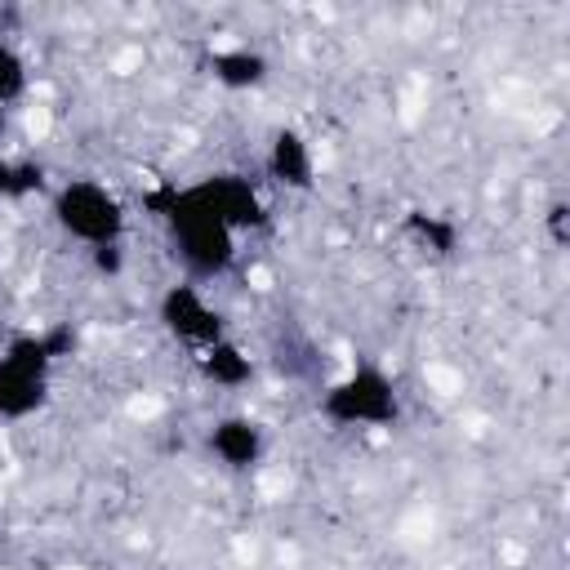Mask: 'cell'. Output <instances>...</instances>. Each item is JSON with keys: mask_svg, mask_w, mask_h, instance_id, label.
<instances>
[{"mask_svg": "<svg viewBox=\"0 0 570 570\" xmlns=\"http://www.w3.org/2000/svg\"><path fill=\"white\" fill-rule=\"evenodd\" d=\"M160 218H165V227H169V254H174V263L183 267V281L209 285V281H223V276L236 267L240 236L227 232L223 223H214L209 214H200L196 205H187V196H183L178 187L165 191Z\"/></svg>", "mask_w": 570, "mask_h": 570, "instance_id": "1", "label": "cell"}, {"mask_svg": "<svg viewBox=\"0 0 570 570\" xmlns=\"http://www.w3.org/2000/svg\"><path fill=\"white\" fill-rule=\"evenodd\" d=\"M49 218L53 227L85 245V249H107L125 240L129 227V209L116 196V187L98 183V178H67L49 191Z\"/></svg>", "mask_w": 570, "mask_h": 570, "instance_id": "2", "label": "cell"}, {"mask_svg": "<svg viewBox=\"0 0 570 570\" xmlns=\"http://www.w3.org/2000/svg\"><path fill=\"white\" fill-rule=\"evenodd\" d=\"M321 419L334 428H352V432H383L401 423V392L396 379L383 365H352L347 374H338L321 401H316Z\"/></svg>", "mask_w": 570, "mask_h": 570, "instance_id": "3", "label": "cell"}, {"mask_svg": "<svg viewBox=\"0 0 570 570\" xmlns=\"http://www.w3.org/2000/svg\"><path fill=\"white\" fill-rule=\"evenodd\" d=\"M156 321H160V330L174 338V343H183V347H191V352H205V347H214L218 338H227V316H223V307L205 294V285H196V281H174V285H165L160 289V298H156Z\"/></svg>", "mask_w": 570, "mask_h": 570, "instance_id": "4", "label": "cell"}, {"mask_svg": "<svg viewBox=\"0 0 570 570\" xmlns=\"http://www.w3.org/2000/svg\"><path fill=\"white\" fill-rule=\"evenodd\" d=\"M178 191L187 196V205H196L200 214H209L214 223H223L236 236L267 227V200H263L258 183H249L245 174L218 169V174H205V178H196L191 187H178Z\"/></svg>", "mask_w": 570, "mask_h": 570, "instance_id": "5", "label": "cell"}, {"mask_svg": "<svg viewBox=\"0 0 570 570\" xmlns=\"http://www.w3.org/2000/svg\"><path fill=\"white\" fill-rule=\"evenodd\" d=\"M49 365L53 352L45 338H13L0 356V419H31L49 401Z\"/></svg>", "mask_w": 570, "mask_h": 570, "instance_id": "6", "label": "cell"}, {"mask_svg": "<svg viewBox=\"0 0 570 570\" xmlns=\"http://www.w3.org/2000/svg\"><path fill=\"white\" fill-rule=\"evenodd\" d=\"M205 450L227 472H254L267 454V428L254 414H240V410L218 414L205 432Z\"/></svg>", "mask_w": 570, "mask_h": 570, "instance_id": "7", "label": "cell"}, {"mask_svg": "<svg viewBox=\"0 0 570 570\" xmlns=\"http://www.w3.org/2000/svg\"><path fill=\"white\" fill-rule=\"evenodd\" d=\"M263 169H267V178H272L276 187H285V191H312V187H316V147L307 142L303 129L281 125V129H272V138H267Z\"/></svg>", "mask_w": 570, "mask_h": 570, "instance_id": "8", "label": "cell"}, {"mask_svg": "<svg viewBox=\"0 0 570 570\" xmlns=\"http://www.w3.org/2000/svg\"><path fill=\"white\" fill-rule=\"evenodd\" d=\"M209 76L223 89H258L272 76V58L263 49H249V45H227V49L209 53Z\"/></svg>", "mask_w": 570, "mask_h": 570, "instance_id": "9", "label": "cell"}, {"mask_svg": "<svg viewBox=\"0 0 570 570\" xmlns=\"http://www.w3.org/2000/svg\"><path fill=\"white\" fill-rule=\"evenodd\" d=\"M196 361H200V374H205L214 387H223V392H236V387H245V383L254 379V356H249L232 334L218 338L214 347L196 352Z\"/></svg>", "mask_w": 570, "mask_h": 570, "instance_id": "10", "label": "cell"}, {"mask_svg": "<svg viewBox=\"0 0 570 570\" xmlns=\"http://www.w3.org/2000/svg\"><path fill=\"white\" fill-rule=\"evenodd\" d=\"M36 191H45V169L0 151V200H27Z\"/></svg>", "mask_w": 570, "mask_h": 570, "instance_id": "11", "label": "cell"}, {"mask_svg": "<svg viewBox=\"0 0 570 570\" xmlns=\"http://www.w3.org/2000/svg\"><path fill=\"white\" fill-rule=\"evenodd\" d=\"M27 85H31V67H27L22 49L0 36V107L9 111V107L27 94Z\"/></svg>", "mask_w": 570, "mask_h": 570, "instance_id": "12", "label": "cell"}, {"mask_svg": "<svg viewBox=\"0 0 570 570\" xmlns=\"http://www.w3.org/2000/svg\"><path fill=\"white\" fill-rule=\"evenodd\" d=\"M89 258H94V267H98V272L116 276V272H120V263H125V249H120V245H107V249H89Z\"/></svg>", "mask_w": 570, "mask_h": 570, "instance_id": "13", "label": "cell"}, {"mask_svg": "<svg viewBox=\"0 0 570 570\" xmlns=\"http://www.w3.org/2000/svg\"><path fill=\"white\" fill-rule=\"evenodd\" d=\"M4 134H9V111L0 107V147H4Z\"/></svg>", "mask_w": 570, "mask_h": 570, "instance_id": "14", "label": "cell"}]
</instances>
